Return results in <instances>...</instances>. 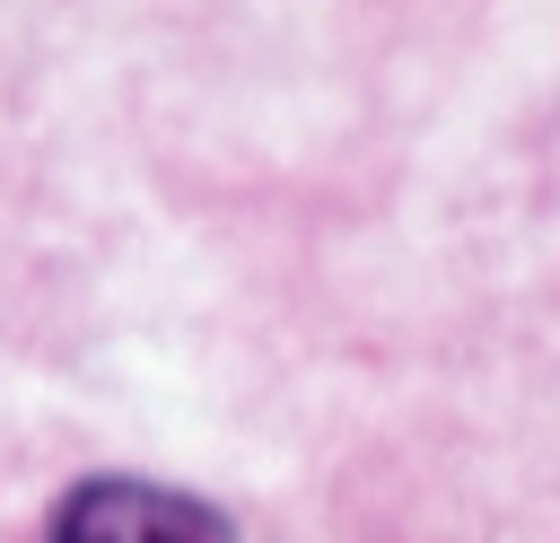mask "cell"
<instances>
[{"label": "cell", "instance_id": "obj_1", "mask_svg": "<svg viewBox=\"0 0 560 543\" xmlns=\"http://www.w3.org/2000/svg\"><path fill=\"white\" fill-rule=\"evenodd\" d=\"M44 543H236V534L192 490H166L140 473H88L52 499Z\"/></svg>", "mask_w": 560, "mask_h": 543}]
</instances>
